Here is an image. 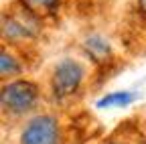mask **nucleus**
<instances>
[{"instance_id":"9d476101","label":"nucleus","mask_w":146,"mask_h":144,"mask_svg":"<svg viewBox=\"0 0 146 144\" xmlns=\"http://www.w3.org/2000/svg\"><path fill=\"white\" fill-rule=\"evenodd\" d=\"M102 144H122V142H118V140H106V142H102Z\"/></svg>"},{"instance_id":"f03ea898","label":"nucleus","mask_w":146,"mask_h":144,"mask_svg":"<svg viewBox=\"0 0 146 144\" xmlns=\"http://www.w3.org/2000/svg\"><path fill=\"white\" fill-rule=\"evenodd\" d=\"M85 79V69L75 59H61L51 71V92L57 100H65L79 92Z\"/></svg>"},{"instance_id":"6e6552de","label":"nucleus","mask_w":146,"mask_h":144,"mask_svg":"<svg viewBox=\"0 0 146 144\" xmlns=\"http://www.w3.org/2000/svg\"><path fill=\"white\" fill-rule=\"evenodd\" d=\"M18 4L35 16H45V14H53L57 10L61 0H18Z\"/></svg>"},{"instance_id":"423d86ee","label":"nucleus","mask_w":146,"mask_h":144,"mask_svg":"<svg viewBox=\"0 0 146 144\" xmlns=\"http://www.w3.org/2000/svg\"><path fill=\"white\" fill-rule=\"evenodd\" d=\"M23 71V63L14 53L8 51V47H2V53H0V77L2 79H10L14 75H18Z\"/></svg>"},{"instance_id":"7ed1b4c3","label":"nucleus","mask_w":146,"mask_h":144,"mask_svg":"<svg viewBox=\"0 0 146 144\" xmlns=\"http://www.w3.org/2000/svg\"><path fill=\"white\" fill-rule=\"evenodd\" d=\"M18 144H59V122L49 114L33 116L18 134Z\"/></svg>"},{"instance_id":"f257e3e1","label":"nucleus","mask_w":146,"mask_h":144,"mask_svg":"<svg viewBox=\"0 0 146 144\" xmlns=\"http://www.w3.org/2000/svg\"><path fill=\"white\" fill-rule=\"evenodd\" d=\"M39 102V85L31 79H10L2 85L0 106L4 116H25Z\"/></svg>"},{"instance_id":"1a4fd4ad","label":"nucleus","mask_w":146,"mask_h":144,"mask_svg":"<svg viewBox=\"0 0 146 144\" xmlns=\"http://www.w3.org/2000/svg\"><path fill=\"white\" fill-rule=\"evenodd\" d=\"M138 8H140V12L146 16V0H138Z\"/></svg>"},{"instance_id":"0eeeda50","label":"nucleus","mask_w":146,"mask_h":144,"mask_svg":"<svg viewBox=\"0 0 146 144\" xmlns=\"http://www.w3.org/2000/svg\"><path fill=\"white\" fill-rule=\"evenodd\" d=\"M134 100H136V96L132 92H112V94H106L104 98H100L96 108H100V110H106V108H126Z\"/></svg>"},{"instance_id":"39448f33","label":"nucleus","mask_w":146,"mask_h":144,"mask_svg":"<svg viewBox=\"0 0 146 144\" xmlns=\"http://www.w3.org/2000/svg\"><path fill=\"white\" fill-rule=\"evenodd\" d=\"M83 49L85 53L91 57V61H108L110 55H112V45H110V41L106 37H102V35H91V37L85 39L83 43Z\"/></svg>"},{"instance_id":"20e7f679","label":"nucleus","mask_w":146,"mask_h":144,"mask_svg":"<svg viewBox=\"0 0 146 144\" xmlns=\"http://www.w3.org/2000/svg\"><path fill=\"white\" fill-rule=\"evenodd\" d=\"M33 35H35V29L29 27L27 19H21V16L4 12V19H2V37H4V41H10V43L27 41Z\"/></svg>"}]
</instances>
